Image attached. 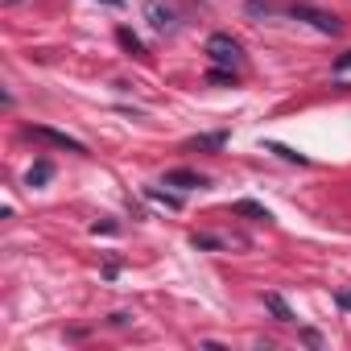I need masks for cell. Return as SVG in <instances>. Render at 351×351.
Instances as JSON below:
<instances>
[{
	"label": "cell",
	"mask_w": 351,
	"mask_h": 351,
	"mask_svg": "<svg viewBox=\"0 0 351 351\" xmlns=\"http://www.w3.org/2000/svg\"><path fill=\"white\" fill-rule=\"evenodd\" d=\"M207 58H211L215 66L236 71V66L244 62V46H240L232 34H211V38H207Z\"/></svg>",
	"instance_id": "cell-1"
},
{
	"label": "cell",
	"mask_w": 351,
	"mask_h": 351,
	"mask_svg": "<svg viewBox=\"0 0 351 351\" xmlns=\"http://www.w3.org/2000/svg\"><path fill=\"white\" fill-rule=\"evenodd\" d=\"M289 17L314 25V29L326 34V38H339V34H343V21H339L335 13H326V9H314V5H289Z\"/></svg>",
	"instance_id": "cell-2"
},
{
	"label": "cell",
	"mask_w": 351,
	"mask_h": 351,
	"mask_svg": "<svg viewBox=\"0 0 351 351\" xmlns=\"http://www.w3.org/2000/svg\"><path fill=\"white\" fill-rule=\"evenodd\" d=\"M25 136H38V141H46V145H54V149H66V153H87V145H83L79 136H66V132H58V128H50V124H29Z\"/></svg>",
	"instance_id": "cell-3"
},
{
	"label": "cell",
	"mask_w": 351,
	"mask_h": 351,
	"mask_svg": "<svg viewBox=\"0 0 351 351\" xmlns=\"http://www.w3.org/2000/svg\"><path fill=\"white\" fill-rule=\"evenodd\" d=\"M145 21L157 34H173V29H178V13H173L169 0H145Z\"/></svg>",
	"instance_id": "cell-4"
},
{
	"label": "cell",
	"mask_w": 351,
	"mask_h": 351,
	"mask_svg": "<svg viewBox=\"0 0 351 351\" xmlns=\"http://www.w3.org/2000/svg\"><path fill=\"white\" fill-rule=\"evenodd\" d=\"M161 186H178V191H203V186H211V178H203L199 169H165Z\"/></svg>",
	"instance_id": "cell-5"
},
{
	"label": "cell",
	"mask_w": 351,
	"mask_h": 351,
	"mask_svg": "<svg viewBox=\"0 0 351 351\" xmlns=\"http://www.w3.org/2000/svg\"><path fill=\"white\" fill-rule=\"evenodd\" d=\"M265 153H277L281 161H293V165H310L306 153H298V149H289V145H281V141H265Z\"/></svg>",
	"instance_id": "cell-6"
},
{
	"label": "cell",
	"mask_w": 351,
	"mask_h": 351,
	"mask_svg": "<svg viewBox=\"0 0 351 351\" xmlns=\"http://www.w3.org/2000/svg\"><path fill=\"white\" fill-rule=\"evenodd\" d=\"M50 178H54V165H50V161L42 157V161H34V169L25 173V186H46Z\"/></svg>",
	"instance_id": "cell-7"
},
{
	"label": "cell",
	"mask_w": 351,
	"mask_h": 351,
	"mask_svg": "<svg viewBox=\"0 0 351 351\" xmlns=\"http://www.w3.org/2000/svg\"><path fill=\"white\" fill-rule=\"evenodd\" d=\"M265 306H269V314H273L277 322H293V310H289V302H285L281 293H265Z\"/></svg>",
	"instance_id": "cell-8"
},
{
	"label": "cell",
	"mask_w": 351,
	"mask_h": 351,
	"mask_svg": "<svg viewBox=\"0 0 351 351\" xmlns=\"http://www.w3.org/2000/svg\"><path fill=\"white\" fill-rule=\"evenodd\" d=\"M116 42H120V46H124L128 54H136V58H145V42H141V38H136V34H132L128 25H120V29H116Z\"/></svg>",
	"instance_id": "cell-9"
},
{
	"label": "cell",
	"mask_w": 351,
	"mask_h": 351,
	"mask_svg": "<svg viewBox=\"0 0 351 351\" xmlns=\"http://www.w3.org/2000/svg\"><path fill=\"white\" fill-rule=\"evenodd\" d=\"M223 145H228V132H203L191 141V149H207V153H219Z\"/></svg>",
	"instance_id": "cell-10"
},
{
	"label": "cell",
	"mask_w": 351,
	"mask_h": 351,
	"mask_svg": "<svg viewBox=\"0 0 351 351\" xmlns=\"http://www.w3.org/2000/svg\"><path fill=\"white\" fill-rule=\"evenodd\" d=\"M232 211H236V215H248V219H256V223H269V219H273V215H269L261 203H252V199H240Z\"/></svg>",
	"instance_id": "cell-11"
},
{
	"label": "cell",
	"mask_w": 351,
	"mask_h": 351,
	"mask_svg": "<svg viewBox=\"0 0 351 351\" xmlns=\"http://www.w3.org/2000/svg\"><path fill=\"white\" fill-rule=\"evenodd\" d=\"M191 244H195V248H203V252H219V248H223V236H211V232H195V236H191Z\"/></svg>",
	"instance_id": "cell-12"
},
{
	"label": "cell",
	"mask_w": 351,
	"mask_h": 351,
	"mask_svg": "<svg viewBox=\"0 0 351 351\" xmlns=\"http://www.w3.org/2000/svg\"><path fill=\"white\" fill-rule=\"evenodd\" d=\"M207 83H215V87H236V71H228V66H211V71H207Z\"/></svg>",
	"instance_id": "cell-13"
},
{
	"label": "cell",
	"mask_w": 351,
	"mask_h": 351,
	"mask_svg": "<svg viewBox=\"0 0 351 351\" xmlns=\"http://www.w3.org/2000/svg\"><path fill=\"white\" fill-rule=\"evenodd\" d=\"M145 195H149V199H157V203H165V207H173V211L182 207V199H178V195H169V191H157V186H149Z\"/></svg>",
	"instance_id": "cell-14"
},
{
	"label": "cell",
	"mask_w": 351,
	"mask_h": 351,
	"mask_svg": "<svg viewBox=\"0 0 351 351\" xmlns=\"http://www.w3.org/2000/svg\"><path fill=\"white\" fill-rule=\"evenodd\" d=\"M248 13L252 17H269L273 13V0H248Z\"/></svg>",
	"instance_id": "cell-15"
},
{
	"label": "cell",
	"mask_w": 351,
	"mask_h": 351,
	"mask_svg": "<svg viewBox=\"0 0 351 351\" xmlns=\"http://www.w3.org/2000/svg\"><path fill=\"white\" fill-rule=\"evenodd\" d=\"M343 71H351V50H347V54H339V58H335V75H343Z\"/></svg>",
	"instance_id": "cell-16"
},
{
	"label": "cell",
	"mask_w": 351,
	"mask_h": 351,
	"mask_svg": "<svg viewBox=\"0 0 351 351\" xmlns=\"http://www.w3.org/2000/svg\"><path fill=\"white\" fill-rule=\"evenodd\" d=\"M335 302H339L343 310H351V289H339V293H335Z\"/></svg>",
	"instance_id": "cell-17"
},
{
	"label": "cell",
	"mask_w": 351,
	"mask_h": 351,
	"mask_svg": "<svg viewBox=\"0 0 351 351\" xmlns=\"http://www.w3.org/2000/svg\"><path fill=\"white\" fill-rule=\"evenodd\" d=\"M104 5H124V0H104Z\"/></svg>",
	"instance_id": "cell-18"
},
{
	"label": "cell",
	"mask_w": 351,
	"mask_h": 351,
	"mask_svg": "<svg viewBox=\"0 0 351 351\" xmlns=\"http://www.w3.org/2000/svg\"><path fill=\"white\" fill-rule=\"evenodd\" d=\"M5 5H21V0H5Z\"/></svg>",
	"instance_id": "cell-19"
}]
</instances>
